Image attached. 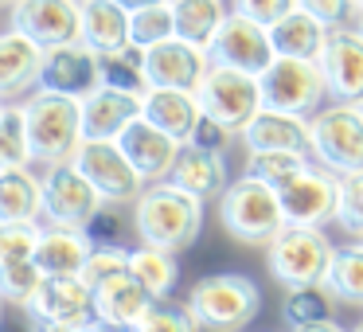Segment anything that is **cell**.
<instances>
[{
    "mask_svg": "<svg viewBox=\"0 0 363 332\" xmlns=\"http://www.w3.org/2000/svg\"><path fill=\"white\" fill-rule=\"evenodd\" d=\"M133 231L145 246L180 254L203 231V199L176 188L172 180L149 184L141 192V199L133 204Z\"/></svg>",
    "mask_w": 363,
    "mask_h": 332,
    "instance_id": "6da1fadb",
    "label": "cell"
},
{
    "mask_svg": "<svg viewBox=\"0 0 363 332\" xmlns=\"http://www.w3.org/2000/svg\"><path fill=\"white\" fill-rule=\"evenodd\" d=\"M24 102V126H28V149L35 168L67 165L79 153L82 137V102L51 90H32Z\"/></svg>",
    "mask_w": 363,
    "mask_h": 332,
    "instance_id": "7a4b0ae2",
    "label": "cell"
},
{
    "mask_svg": "<svg viewBox=\"0 0 363 332\" xmlns=\"http://www.w3.org/2000/svg\"><path fill=\"white\" fill-rule=\"evenodd\" d=\"M219 219L238 243L250 246H269L277 235L285 231V207H281V192L269 184L254 180V176H238L227 184L219 199Z\"/></svg>",
    "mask_w": 363,
    "mask_h": 332,
    "instance_id": "3957f363",
    "label": "cell"
},
{
    "mask_svg": "<svg viewBox=\"0 0 363 332\" xmlns=\"http://www.w3.org/2000/svg\"><path fill=\"white\" fill-rule=\"evenodd\" d=\"M332 258H336V246L328 243V235L320 227H293V223H285V231L266 246L269 274L285 289L328 285Z\"/></svg>",
    "mask_w": 363,
    "mask_h": 332,
    "instance_id": "277c9868",
    "label": "cell"
},
{
    "mask_svg": "<svg viewBox=\"0 0 363 332\" xmlns=\"http://www.w3.org/2000/svg\"><path fill=\"white\" fill-rule=\"evenodd\" d=\"M308 153L316 165L336 176H352L363 168V106L332 102L308 118Z\"/></svg>",
    "mask_w": 363,
    "mask_h": 332,
    "instance_id": "5b68a950",
    "label": "cell"
},
{
    "mask_svg": "<svg viewBox=\"0 0 363 332\" xmlns=\"http://www.w3.org/2000/svg\"><path fill=\"white\" fill-rule=\"evenodd\" d=\"M188 309L211 332H238L258 316L262 293L246 274H207L191 285Z\"/></svg>",
    "mask_w": 363,
    "mask_h": 332,
    "instance_id": "8992f818",
    "label": "cell"
},
{
    "mask_svg": "<svg viewBox=\"0 0 363 332\" xmlns=\"http://www.w3.org/2000/svg\"><path fill=\"white\" fill-rule=\"evenodd\" d=\"M262 82V102L269 110H285V114H301L313 118L320 110V102L328 98V82L316 59H285L277 55L266 71L258 74Z\"/></svg>",
    "mask_w": 363,
    "mask_h": 332,
    "instance_id": "52a82bcc",
    "label": "cell"
},
{
    "mask_svg": "<svg viewBox=\"0 0 363 332\" xmlns=\"http://www.w3.org/2000/svg\"><path fill=\"white\" fill-rule=\"evenodd\" d=\"M196 98H199V106H203L207 118L223 121L230 133H242L246 121L266 106V102H262L258 74L235 71V67H219V63H211V71L203 74Z\"/></svg>",
    "mask_w": 363,
    "mask_h": 332,
    "instance_id": "ba28073f",
    "label": "cell"
},
{
    "mask_svg": "<svg viewBox=\"0 0 363 332\" xmlns=\"http://www.w3.org/2000/svg\"><path fill=\"white\" fill-rule=\"evenodd\" d=\"M71 165L94 184L98 196H102L110 207L137 204L141 192L149 188V184L141 180V172L129 165V157L121 153L118 141H82L79 153L71 157Z\"/></svg>",
    "mask_w": 363,
    "mask_h": 332,
    "instance_id": "9c48e42d",
    "label": "cell"
},
{
    "mask_svg": "<svg viewBox=\"0 0 363 332\" xmlns=\"http://www.w3.org/2000/svg\"><path fill=\"white\" fill-rule=\"evenodd\" d=\"M106 207L98 188L67 160V165L43 168V223L63 227H90L94 215Z\"/></svg>",
    "mask_w": 363,
    "mask_h": 332,
    "instance_id": "30bf717a",
    "label": "cell"
},
{
    "mask_svg": "<svg viewBox=\"0 0 363 332\" xmlns=\"http://www.w3.org/2000/svg\"><path fill=\"white\" fill-rule=\"evenodd\" d=\"M9 28L24 32L43 51L82 40V4L79 0H16L9 9Z\"/></svg>",
    "mask_w": 363,
    "mask_h": 332,
    "instance_id": "8fae6325",
    "label": "cell"
},
{
    "mask_svg": "<svg viewBox=\"0 0 363 332\" xmlns=\"http://www.w3.org/2000/svg\"><path fill=\"white\" fill-rule=\"evenodd\" d=\"M281 207L293 227H324L340 211V176L313 160L289 188H281Z\"/></svg>",
    "mask_w": 363,
    "mask_h": 332,
    "instance_id": "7c38bea8",
    "label": "cell"
},
{
    "mask_svg": "<svg viewBox=\"0 0 363 332\" xmlns=\"http://www.w3.org/2000/svg\"><path fill=\"white\" fill-rule=\"evenodd\" d=\"M102 87V63L98 51L86 43H63V48H48L43 51V67H40V87L35 90H51V94H67V98H90Z\"/></svg>",
    "mask_w": 363,
    "mask_h": 332,
    "instance_id": "4fadbf2b",
    "label": "cell"
},
{
    "mask_svg": "<svg viewBox=\"0 0 363 332\" xmlns=\"http://www.w3.org/2000/svg\"><path fill=\"white\" fill-rule=\"evenodd\" d=\"M207 55H211V63H219V67L262 74L277 59V51H274V40H269V28H262V24H254V20L230 12V16L223 20L219 35L211 40V48H207Z\"/></svg>",
    "mask_w": 363,
    "mask_h": 332,
    "instance_id": "5bb4252c",
    "label": "cell"
},
{
    "mask_svg": "<svg viewBox=\"0 0 363 332\" xmlns=\"http://www.w3.org/2000/svg\"><path fill=\"white\" fill-rule=\"evenodd\" d=\"M28 316L40 321V324H74V328H90V324H94V289L82 282V274L43 277L35 301L28 305Z\"/></svg>",
    "mask_w": 363,
    "mask_h": 332,
    "instance_id": "9a60e30c",
    "label": "cell"
},
{
    "mask_svg": "<svg viewBox=\"0 0 363 332\" xmlns=\"http://www.w3.org/2000/svg\"><path fill=\"white\" fill-rule=\"evenodd\" d=\"M328 82L332 102H363V35L359 28H336L328 32L324 55L316 59Z\"/></svg>",
    "mask_w": 363,
    "mask_h": 332,
    "instance_id": "2e32d148",
    "label": "cell"
},
{
    "mask_svg": "<svg viewBox=\"0 0 363 332\" xmlns=\"http://www.w3.org/2000/svg\"><path fill=\"white\" fill-rule=\"evenodd\" d=\"M207 71H211V55L203 48H196V43L176 40V35L145 51V79H149V87L199 90Z\"/></svg>",
    "mask_w": 363,
    "mask_h": 332,
    "instance_id": "e0dca14e",
    "label": "cell"
},
{
    "mask_svg": "<svg viewBox=\"0 0 363 332\" xmlns=\"http://www.w3.org/2000/svg\"><path fill=\"white\" fill-rule=\"evenodd\" d=\"M118 145H121V153L129 157V165L141 172L145 184L168 180V176H172L176 157H180V149H184L176 137H168L164 129H157L152 121H145V118H137L133 126L118 137Z\"/></svg>",
    "mask_w": 363,
    "mask_h": 332,
    "instance_id": "ac0fdd59",
    "label": "cell"
},
{
    "mask_svg": "<svg viewBox=\"0 0 363 332\" xmlns=\"http://www.w3.org/2000/svg\"><path fill=\"white\" fill-rule=\"evenodd\" d=\"M40 67H43V48L28 40L24 32L9 28L0 32V98L20 102L40 87Z\"/></svg>",
    "mask_w": 363,
    "mask_h": 332,
    "instance_id": "d6986e66",
    "label": "cell"
},
{
    "mask_svg": "<svg viewBox=\"0 0 363 332\" xmlns=\"http://www.w3.org/2000/svg\"><path fill=\"white\" fill-rule=\"evenodd\" d=\"M137 118H141V94L98 87L90 98H82V137L86 141H118Z\"/></svg>",
    "mask_w": 363,
    "mask_h": 332,
    "instance_id": "ffe728a7",
    "label": "cell"
},
{
    "mask_svg": "<svg viewBox=\"0 0 363 332\" xmlns=\"http://www.w3.org/2000/svg\"><path fill=\"white\" fill-rule=\"evenodd\" d=\"M238 137H242L246 153H308V118L262 106Z\"/></svg>",
    "mask_w": 363,
    "mask_h": 332,
    "instance_id": "44dd1931",
    "label": "cell"
},
{
    "mask_svg": "<svg viewBox=\"0 0 363 332\" xmlns=\"http://www.w3.org/2000/svg\"><path fill=\"white\" fill-rule=\"evenodd\" d=\"M94 238L86 227H63V223H43L40 231V246H35V266L48 277H71L82 274Z\"/></svg>",
    "mask_w": 363,
    "mask_h": 332,
    "instance_id": "7402d4cb",
    "label": "cell"
},
{
    "mask_svg": "<svg viewBox=\"0 0 363 332\" xmlns=\"http://www.w3.org/2000/svg\"><path fill=\"white\" fill-rule=\"evenodd\" d=\"M141 118L152 121L157 129H164L168 137H176L180 145H188L196 121L203 118L196 90H164V87H149L141 94Z\"/></svg>",
    "mask_w": 363,
    "mask_h": 332,
    "instance_id": "603a6c76",
    "label": "cell"
},
{
    "mask_svg": "<svg viewBox=\"0 0 363 332\" xmlns=\"http://www.w3.org/2000/svg\"><path fill=\"white\" fill-rule=\"evenodd\" d=\"M152 301L157 297H152L133 274H118V277H110V282L94 285V321L98 324H118V328H133Z\"/></svg>",
    "mask_w": 363,
    "mask_h": 332,
    "instance_id": "cb8c5ba5",
    "label": "cell"
},
{
    "mask_svg": "<svg viewBox=\"0 0 363 332\" xmlns=\"http://www.w3.org/2000/svg\"><path fill=\"white\" fill-rule=\"evenodd\" d=\"M168 180L176 188L191 192L196 199H223V192H227V160H223V153H203L196 145H184Z\"/></svg>",
    "mask_w": 363,
    "mask_h": 332,
    "instance_id": "d4e9b609",
    "label": "cell"
},
{
    "mask_svg": "<svg viewBox=\"0 0 363 332\" xmlns=\"http://www.w3.org/2000/svg\"><path fill=\"white\" fill-rule=\"evenodd\" d=\"M0 223H43V172L35 165L0 172Z\"/></svg>",
    "mask_w": 363,
    "mask_h": 332,
    "instance_id": "484cf974",
    "label": "cell"
},
{
    "mask_svg": "<svg viewBox=\"0 0 363 332\" xmlns=\"http://www.w3.org/2000/svg\"><path fill=\"white\" fill-rule=\"evenodd\" d=\"M328 32L332 28H324L305 9H293L289 16H281L269 28V40H274V51L285 59H320L324 43H328Z\"/></svg>",
    "mask_w": 363,
    "mask_h": 332,
    "instance_id": "4316f807",
    "label": "cell"
},
{
    "mask_svg": "<svg viewBox=\"0 0 363 332\" xmlns=\"http://www.w3.org/2000/svg\"><path fill=\"white\" fill-rule=\"evenodd\" d=\"M82 43L98 55L129 43V12L118 0H82Z\"/></svg>",
    "mask_w": 363,
    "mask_h": 332,
    "instance_id": "83f0119b",
    "label": "cell"
},
{
    "mask_svg": "<svg viewBox=\"0 0 363 332\" xmlns=\"http://www.w3.org/2000/svg\"><path fill=\"white\" fill-rule=\"evenodd\" d=\"M227 0H172V20H176V40L196 43V48H211L219 35L223 20H227Z\"/></svg>",
    "mask_w": 363,
    "mask_h": 332,
    "instance_id": "f1b7e54d",
    "label": "cell"
},
{
    "mask_svg": "<svg viewBox=\"0 0 363 332\" xmlns=\"http://www.w3.org/2000/svg\"><path fill=\"white\" fill-rule=\"evenodd\" d=\"M129 274L152 293V297H168L180 282V262L172 250H160V246H137L129 250Z\"/></svg>",
    "mask_w": 363,
    "mask_h": 332,
    "instance_id": "f546056e",
    "label": "cell"
},
{
    "mask_svg": "<svg viewBox=\"0 0 363 332\" xmlns=\"http://www.w3.org/2000/svg\"><path fill=\"white\" fill-rule=\"evenodd\" d=\"M98 63H102V87L125 90V94H145L149 90V79H145V48H137V43L106 51V55H98Z\"/></svg>",
    "mask_w": 363,
    "mask_h": 332,
    "instance_id": "4dcf8cb0",
    "label": "cell"
},
{
    "mask_svg": "<svg viewBox=\"0 0 363 332\" xmlns=\"http://www.w3.org/2000/svg\"><path fill=\"white\" fill-rule=\"evenodd\" d=\"M308 165H313L308 153H250V157H246V176H254V180H262V184L281 192V188H289Z\"/></svg>",
    "mask_w": 363,
    "mask_h": 332,
    "instance_id": "1f68e13d",
    "label": "cell"
},
{
    "mask_svg": "<svg viewBox=\"0 0 363 332\" xmlns=\"http://www.w3.org/2000/svg\"><path fill=\"white\" fill-rule=\"evenodd\" d=\"M328 293H336L344 305H363V243L336 246L328 274Z\"/></svg>",
    "mask_w": 363,
    "mask_h": 332,
    "instance_id": "d6a6232c",
    "label": "cell"
},
{
    "mask_svg": "<svg viewBox=\"0 0 363 332\" xmlns=\"http://www.w3.org/2000/svg\"><path fill=\"white\" fill-rule=\"evenodd\" d=\"M32 165V149H28V126H24V102H9L4 118H0V172L9 168Z\"/></svg>",
    "mask_w": 363,
    "mask_h": 332,
    "instance_id": "836d02e7",
    "label": "cell"
},
{
    "mask_svg": "<svg viewBox=\"0 0 363 332\" xmlns=\"http://www.w3.org/2000/svg\"><path fill=\"white\" fill-rule=\"evenodd\" d=\"M176 35V20H172V0L168 4H152V9L129 12V43L137 48H157V43Z\"/></svg>",
    "mask_w": 363,
    "mask_h": 332,
    "instance_id": "e575fe53",
    "label": "cell"
},
{
    "mask_svg": "<svg viewBox=\"0 0 363 332\" xmlns=\"http://www.w3.org/2000/svg\"><path fill=\"white\" fill-rule=\"evenodd\" d=\"M285 321H289L293 328H305V324L332 321V297H328V285L289 289V297H285Z\"/></svg>",
    "mask_w": 363,
    "mask_h": 332,
    "instance_id": "d590c367",
    "label": "cell"
},
{
    "mask_svg": "<svg viewBox=\"0 0 363 332\" xmlns=\"http://www.w3.org/2000/svg\"><path fill=\"white\" fill-rule=\"evenodd\" d=\"M203 324L196 321V313H191L188 305H176V301L168 297H157L149 309H145V316L133 324V332H199Z\"/></svg>",
    "mask_w": 363,
    "mask_h": 332,
    "instance_id": "8d00e7d4",
    "label": "cell"
},
{
    "mask_svg": "<svg viewBox=\"0 0 363 332\" xmlns=\"http://www.w3.org/2000/svg\"><path fill=\"white\" fill-rule=\"evenodd\" d=\"M43 270L35 262H12V266H0V297L9 301V305H20L28 313V305L35 301L43 285Z\"/></svg>",
    "mask_w": 363,
    "mask_h": 332,
    "instance_id": "74e56055",
    "label": "cell"
},
{
    "mask_svg": "<svg viewBox=\"0 0 363 332\" xmlns=\"http://www.w3.org/2000/svg\"><path fill=\"white\" fill-rule=\"evenodd\" d=\"M43 223H0V266L12 262H35Z\"/></svg>",
    "mask_w": 363,
    "mask_h": 332,
    "instance_id": "f35d334b",
    "label": "cell"
},
{
    "mask_svg": "<svg viewBox=\"0 0 363 332\" xmlns=\"http://www.w3.org/2000/svg\"><path fill=\"white\" fill-rule=\"evenodd\" d=\"M118 274H129V250L118 243H94L86 266H82V282L94 289V285L110 282V277H118Z\"/></svg>",
    "mask_w": 363,
    "mask_h": 332,
    "instance_id": "ab89813d",
    "label": "cell"
},
{
    "mask_svg": "<svg viewBox=\"0 0 363 332\" xmlns=\"http://www.w3.org/2000/svg\"><path fill=\"white\" fill-rule=\"evenodd\" d=\"M297 9H305L308 16H316L324 28H359L363 4L359 0H297Z\"/></svg>",
    "mask_w": 363,
    "mask_h": 332,
    "instance_id": "60d3db41",
    "label": "cell"
},
{
    "mask_svg": "<svg viewBox=\"0 0 363 332\" xmlns=\"http://www.w3.org/2000/svg\"><path fill=\"white\" fill-rule=\"evenodd\" d=\"M336 223L344 231H355L363 235V168L352 176H340V211Z\"/></svg>",
    "mask_w": 363,
    "mask_h": 332,
    "instance_id": "b9f144b4",
    "label": "cell"
},
{
    "mask_svg": "<svg viewBox=\"0 0 363 332\" xmlns=\"http://www.w3.org/2000/svg\"><path fill=\"white\" fill-rule=\"evenodd\" d=\"M293 9H297V0H230V12H238V16L254 20L262 28H274Z\"/></svg>",
    "mask_w": 363,
    "mask_h": 332,
    "instance_id": "7bdbcfd3",
    "label": "cell"
},
{
    "mask_svg": "<svg viewBox=\"0 0 363 332\" xmlns=\"http://www.w3.org/2000/svg\"><path fill=\"white\" fill-rule=\"evenodd\" d=\"M230 137H238V133H230L223 121H215V118H207V114H203V118L196 121V129H191L188 145H196V149H203V153H227Z\"/></svg>",
    "mask_w": 363,
    "mask_h": 332,
    "instance_id": "ee69618b",
    "label": "cell"
},
{
    "mask_svg": "<svg viewBox=\"0 0 363 332\" xmlns=\"http://www.w3.org/2000/svg\"><path fill=\"white\" fill-rule=\"evenodd\" d=\"M32 332H90V328H74V324H40V321H32Z\"/></svg>",
    "mask_w": 363,
    "mask_h": 332,
    "instance_id": "f6af8a7d",
    "label": "cell"
},
{
    "mask_svg": "<svg viewBox=\"0 0 363 332\" xmlns=\"http://www.w3.org/2000/svg\"><path fill=\"white\" fill-rule=\"evenodd\" d=\"M125 12H141V9H152V4H168V0H118Z\"/></svg>",
    "mask_w": 363,
    "mask_h": 332,
    "instance_id": "bcb514c9",
    "label": "cell"
},
{
    "mask_svg": "<svg viewBox=\"0 0 363 332\" xmlns=\"http://www.w3.org/2000/svg\"><path fill=\"white\" fill-rule=\"evenodd\" d=\"M293 332H347V328H340L336 321H320V324H305V328H293Z\"/></svg>",
    "mask_w": 363,
    "mask_h": 332,
    "instance_id": "7dc6e473",
    "label": "cell"
},
{
    "mask_svg": "<svg viewBox=\"0 0 363 332\" xmlns=\"http://www.w3.org/2000/svg\"><path fill=\"white\" fill-rule=\"evenodd\" d=\"M90 332H133V328H118V324H90Z\"/></svg>",
    "mask_w": 363,
    "mask_h": 332,
    "instance_id": "c3c4849f",
    "label": "cell"
},
{
    "mask_svg": "<svg viewBox=\"0 0 363 332\" xmlns=\"http://www.w3.org/2000/svg\"><path fill=\"white\" fill-rule=\"evenodd\" d=\"M12 4H16V0H0V9H12Z\"/></svg>",
    "mask_w": 363,
    "mask_h": 332,
    "instance_id": "681fc988",
    "label": "cell"
},
{
    "mask_svg": "<svg viewBox=\"0 0 363 332\" xmlns=\"http://www.w3.org/2000/svg\"><path fill=\"white\" fill-rule=\"evenodd\" d=\"M4 110H9V102H4V98H0V118H4Z\"/></svg>",
    "mask_w": 363,
    "mask_h": 332,
    "instance_id": "f907efd6",
    "label": "cell"
},
{
    "mask_svg": "<svg viewBox=\"0 0 363 332\" xmlns=\"http://www.w3.org/2000/svg\"><path fill=\"white\" fill-rule=\"evenodd\" d=\"M4 305H9V301H4V297H0V316H4Z\"/></svg>",
    "mask_w": 363,
    "mask_h": 332,
    "instance_id": "816d5d0a",
    "label": "cell"
},
{
    "mask_svg": "<svg viewBox=\"0 0 363 332\" xmlns=\"http://www.w3.org/2000/svg\"><path fill=\"white\" fill-rule=\"evenodd\" d=\"M355 332H363V321H359V324H355Z\"/></svg>",
    "mask_w": 363,
    "mask_h": 332,
    "instance_id": "f5cc1de1",
    "label": "cell"
},
{
    "mask_svg": "<svg viewBox=\"0 0 363 332\" xmlns=\"http://www.w3.org/2000/svg\"><path fill=\"white\" fill-rule=\"evenodd\" d=\"M359 35H363V20H359Z\"/></svg>",
    "mask_w": 363,
    "mask_h": 332,
    "instance_id": "db71d44e",
    "label": "cell"
},
{
    "mask_svg": "<svg viewBox=\"0 0 363 332\" xmlns=\"http://www.w3.org/2000/svg\"><path fill=\"white\" fill-rule=\"evenodd\" d=\"M79 4H82V0H79Z\"/></svg>",
    "mask_w": 363,
    "mask_h": 332,
    "instance_id": "11a10c76",
    "label": "cell"
},
{
    "mask_svg": "<svg viewBox=\"0 0 363 332\" xmlns=\"http://www.w3.org/2000/svg\"><path fill=\"white\" fill-rule=\"evenodd\" d=\"M359 4H363V0H359Z\"/></svg>",
    "mask_w": 363,
    "mask_h": 332,
    "instance_id": "9f6ffc18",
    "label": "cell"
},
{
    "mask_svg": "<svg viewBox=\"0 0 363 332\" xmlns=\"http://www.w3.org/2000/svg\"><path fill=\"white\" fill-rule=\"evenodd\" d=\"M359 106H363V102H359Z\"/></svg>",
    "mask_w": 363,
    "mask_h": 332,
    "instance_id": "6f0895ef",
    "label": "cell"
}]
</instances>
